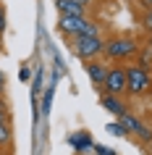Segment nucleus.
<instances>
[{
  "label": "nucleus",
  "mask_w": 152,
  "mask_h": 155,
  "mask_svg": "<svg viewBox=\"0 0 152 155\" xmlns=\"http://www.w3.org/2000/svg\"><path fill=\"white\" fill-rule=\"evenodd\" d=\"M102 87H105V95H115V97L126 95V68L123 66H110Z\"/></svg>",
  "instance_id": "nucleus-4"
},
{
  "label": "nucleus",
  "mask_w": 152,
  "mask_h": 155,
  "mask_svg": "<svg viewBox=\"0 0 152 155\" xmlns=\"http://www.w3.org/2000/svg\"><path fill=\"white\" fill-rule=\"evenodd\" d=\"M13 142V129L11 124H0V147H8Z\"/></svg>",
  "instance_id": "nucleus-9"
},
{
  "label": "nucleus",
  "mask_w": 152,
  "mask_h": 155,
  "mask_svg": "<svg viewBox=\"0 0 152 155\" xmlns=\"http://www.w3.org/2000/svg\"><path fill=\"white\" fill-rule=\"evenodd\" d=\"M5 24H8V16H5V8L0 5V34L5 32Z\"/></svg>",
  "instance_id": "nucleus-13"
},
{
  "label": "nucleus",
  "mask_w": 152,
  "mask_h": 155,
  "mask_svg": "<svg viewBox=\"0 0 152 155\" xmlns=\"http://www.w3.org/2000/svg\"><path fill=\"white\" fill-rule=\"evenodd\" d=\"M150 90H152L150 71L144 66H128L126 68V92L134 95V97H139V95H144V92H150Z\"/></svg>",
  "instance_id": "nucleus-2"
},
{
  "label": "nucleus",
  "mask_w": 152,
  "mask_h": 155,
  "mask_svg": "<svg viewBox=\"0 0 152 155\" xmlns=\"http://www.w3.org/2000/svg\"><path fill=\"white\" fill-rule=\"evenodd\" d=\"M100 105L105 108V110H108V113H113V116H123V113H128V108H126V103H123V100L121 97H115V95H102V97H100Z\"/></svg>",
  "instance_id": "nucleus-5"
},
{
  "label": "nucleus",
  "mask_w": 152,
  "mask_h": 155,
  "mask_svg": "<svg viewBox=\"0 0 152 155\" xmlns=\"http://www.w3.org/2000/svg\"><path fill=\"white\" fill-rule=\"evenodd\" d=\"M136 50H139V45H136L134 37H126V34H118V37H110V40L105 42V55L110 58V61H115V63H121V61H128V58L136 55Z\"/></svg>",
  "instance_id": "nucleus-1"
},
{
  "label": "nucleus",
  "mask_w": 152,
  "mask_h": 155,
  "mask_svg": "<svg viewBox=\"0 0 152 155\" xmlns=\"http://www.w3.org/2000/svg\"><path fill=\"white\" fill-rule=\"evenodd\" d=\"M108 129H110L113 134H126V131L121 129V124H110V126H108Z\"/></svg>",
  "instance_id": "nucleus-15"
},
{
  "label": "nucleus",
  "mask_w": 152,
  "mask_h": 155,
  "mask_svg": "<svg viewBox=\"0 0 152 155\" xmlns=\"http://www.w3.org/2000/svg\"><path fill=\"white\" fill-rule=\"evenodd\" d=\"M55 8L60 16H84L87 13V5H76L71 0H55Z\"/></svg>",
  "instance_id": "nucleus-7"
},
{
  "label": "nucleus",
  "mask_w": 152,
  "mask_h": 155,
  "mask_svg": "<svg viewBox=\"0 0 152 155\" xmlns=\"http://www.w3.org/2000/svg\"><path fill=\"white\" fill-rule=\"evenodd\" d=\"M71 3H76V5H89V0H71Z\"/></svg>",
  "instance_id": "nucleus-18"
},
{
  "label": "nucleus",
  "mask_w": 152,
  "mask_h": 155,
  "mask_svg": "<svg viewBox=\"0 0 152 155\" xmlns=\"http://www.w3.org/2000/svg\"><path fill=\"white\" fill-rule=\"evenodd\" d=\"M136 3H139L144 11H152V0H136Z\"/></svg>",
  "instance_id": "nucleus-16"
},
{
  "label": "nucleus",
  "mask_w": 152,
  "mask_h": 155,
  "mask_svg": "<svg viewBox=\"0 0 152 155\" xmlns=\"http://www.w3.org/2000/svg\"><path fill=\"white\" fill-rule=\"evenodd\" d=\"M136 137H139V139H144V142H150V139H152V129L142 124V126H139V131H136Z\"/></svg>",
  "instance_id": "nucleus-12"
},
{
  "label": "nucleus",
  "mask_w": 152,
  "mask_h": 155,
  "mask_svg": "<svg viewBox=\"0 0 152 155\" xmlns=\"http://www.w3.org/2000/svg\"><path fill=\"white\" fill-rule=\"evenodd\" d=\"M139 24H142L144 32L152 34V11H142V16H139Z\"/></svg>",
  "instance_id": "nucleus-10"
},
{
  "label": "nucleus",
  "mask_w": 152,
  "mask_h": 155,
  "mask_svg": "<svg viewBox=\"0 0 152 155\" xmlns=\"http://www.w3.org/2000/svg\"><path fill=\"white\" fill-rule=\"evenodd\" d=\"M3 87H5V74L0 71V92H3Z\"/></svg>",
  "instance_id": "nucleus-17"
},
{
  "label": "nucleus",
  "mask_w": 152,
  "mask_h": 155,
  "mask_svg": "<svg viewBox=\"0 0 152 155\" xmlns=\"http://www.w3.org/2000/svg\"><path fill=\"white\" fill-rule=\"evenodd\" d=\"M87 74H89V79H92V84L100 87L105 82V76H108V66L102 61H87Z\"/></svg>",
  "instance_id": "nucleus-6"
},
{
  "label": "nucleus",
  "mask_w": 152,
  "mask_h": 155,
  "mask_svg": "<svg viewBox=\"0 0 152 155\" xmlns=\"http://www.w3.org/2000/svg\"><path fill=\"white\" fill-rule=\"evenodd\" d=\"M118 124H121V129L126 131V134H136L139 126H142V121H139L136 116H131V113H123V116L118 118Z\"/></svg>",
  "instance_id": "nucleus-8"
},
{
  "label": "nucleus",
  "mask_w": 152,
  "mask_h": 155,
  "mask_svg": "<svg viewBox=\"0 0 152 155\" xmlns=\"http://www.w3.org/2000/svg\"><path fill=\"white\" fill-rule=\"evenodd\" d=\"M0 124H11V108L5 100H0Z\"/></svg>",
  "instance_id": "nucleus-11"
},
{
  "label": "nucleus",
  "mask_w": 152,
  "mask_h": 155,
  "mask_svg": "<svg viewBox=\"0 0 152 155\" xmlns=\"http://www.w3.org/2000/svg\"><path fill=\"white\" fill-rule=\"evenodd\" d=\"M89 3H92V0H89Z\"/></svg>",
  "instance_id": "nucleus-19"
},
{
  "label": "nucleus",
  "mask_w": 152,
  "mask_h": 155,
  "mask_svg": "<svg viewBox=\"0 0 152 155\" xmlns=\"http://www.w3.org/2000/svg\"><path fill=\"white\" fill-rule=\"evenodd\" d=\"M71 45H73V53L81 61H97V55H102V50H105L102 37H73Z\"/></svg>",
  "instance_id": "nucleus-3"
},
{
  "label": "nucleus",
  "mask_w": 152,
  "mask_h": 155,
  "mask_svg": "<svg viewBox=\"0 0 152 155\" xmlns=\"http://www.w3.org/2000/svg\"><path fill=\"white\" fill-rule=\"evenodd\" d=\"M92 153H95V155H115V153L110 150V147H95Z\"/></svg>",
  "instance_id": "nucleus-14"
}]
</instances>
